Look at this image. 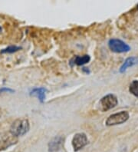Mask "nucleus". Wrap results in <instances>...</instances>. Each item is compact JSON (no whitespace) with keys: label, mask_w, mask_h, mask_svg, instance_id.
Wrapping results in <instances>:
<instances>
[{"label":"nucleus","mask_w":138,"mask_h":152,"mask_svg":"<svg viewBox=\"0 0 138 152\" xmlns=\"http://www.w3.org/2000/svg\"><path fill=\"white\" fill-rule=\"evenodd\" d=\"M29 122L27 119H17L12 124L10 132L16 137L26 134L29 131Z\"/></svg>","instance_id":"obj_1"},{"label":"nucleus","mask_w":138,"mask_h":152,"mask_svg":"<svg viewBox=\"0 0 138 152\" xmlns=\"http://www.w3.org/2000/svg\"><path fill=\"white\" fill-rule=\"evenodd\" d=\"M18 142V137L9 132L0 133V151H5Z\"/></svg>","instance_id":"obj_2"},{"label":"nucleus","mask_w":138,"mask_h":152,"mask_svg":"<svg viewBox=\"0 0 138 152\" xmlns=\"http://www.w3.org/2000/svg\"><path fill=\"white\" fill-rule=\"evenodd\" d=\"M129 113L127 111H120L118 113L113 114L110 115L106 120V125L107 126H113L117 124H120L126 122L129 119Z\"/></svg>","instance_id":"obj_3"},{"label":"nucleus","mask_w":138,"mask_h":152,"mask_svg":"<svg viewBox=\"0 0 138 152\" xmlns=\"http://www.w3.org/2000/svg\"><path fill=\"white\" fill-rule=\"evenodd\" d=\"M108 46L112 52L116 53L127 52L131 50V47L120 39H112L108 42Z\"/></svg>","instance_id":"obj_4"},{"label":"nucleus","mask_w":138,"mask_h":152,"mask_svg":"<svg viewBox=\"0 0 138 152\" xmlns=\"http://www.w3.org/2000/svg\"><path fill=\"white\" fill-rule=\"evenodd\" d=\"M103 111H107L116 107L118 104V98L113 94H108L101 98L100 101Z\"/></svg>","instance_id":"obj_5"},{"label":"nucleus","mask_w":138,"mask_h":152,"mask_svg":"<svg viewBox=\"0 0 138 152\" xmlns=\"http://www.w3.org/2000/svg\"><path fill=\"white\" fill-rule=\"evenodd\" d=\"M88 143L86 134L84 133H77L74 136L72 140V146L74 151H78L85 148Z\"/></svg>","instance_id":"obj_6"},{"label":"nucleus","mask_w":138,"mask_h":152,"mask_svg":"<svg viewBox=\"0 0 138 152\" xmlns=\"http://www.w3.org/2000/svg\"><path fill=\"white\" fill-rule=\"evenodd\" d=\"M64 137L61 136H55L48 143V152H57L62 147Z\"/></svg>","instance_id":"obj_7"},{"label":"nucleus","mask_w":138,"mask_h":152,"mask_svg":"<svg viewBox=\"0 0 138 152\" xmlns=\"http://www.w3.org/2000/svg\"><path fill=\"white\" fill-rule=\"evenodd\" d=\"M137 62H138L137 58H136V57L127 58V59L124 61V62L123 63V65H121V67H120V73L125 72L128 68L134 66V65H136Z\"/></svg>","instance_id":"obj_8"},{"label":"nucleus","mask_w":138,"mask_h":152,"mask_svg":"<svg viewBox=\"0 0 138 152\" xmlns=\"http://www.w3.org/2000/svg\"><path fill=\"white\" fill-rule=\"evenodd\" d=\"M45 93L46 89L44 88H35L30 91V95L37 97L39 98V100L40 101V102L42 103L45 99Z\"/></svg>","instance_id":"obj_9"},{"label":"nucleus","mask_w":138,"mask_h":152,"mask_svg":"<svg viewBox=\"0 0 138 152\" xmlns=\"http://www.w3.org/2000/svg\"><path fill=\"white\" fill-rule=\"evenodd\" d=\"M91 58L88 55H85L82 56H76L74 58V64L77 65H83L89 62Z\"/></svg>","instance_id":"obj_10"},{"label":"nucleus","mask_w":138,"mask_h":152,"mask_svg":"<svg viewBox=\"0 0 138 152\" xmlns=\"http://www.w3.org/2000/svg\"><path fill=\"white\" fill-rule=\"evenodd\" d=\"M129 91L138 98V80H134L129 86Z\"/></svg>","instance_id":"obj_11"},{"label":"nucleus","mask_w":138,"mask_h":152,"mask_svg":"<svg viewBox=\"0 0 138 152\" xmlns=\"http://www.w3.org/2000/svg\"><path fill=\"white\" fill-rule=\"evenodd\" d=\"M21 47L15 46V45H10V46L7 47V48H4L1 51V53L4 54V53H14V52H17V51L20 50Z\"/></svg>","instance_id":"obj_12"},{"label":"nucleus","mask_w":138,"mask_h":152,"mask_svg":"<svg viewBox=\"0 0 138 152\" xmlns=\"http://www.w3.org/2000/svg\"><path fill=\"white\" fill-rule=\"evenodd\" d=\"M14 90L11 88H0V93H3V92H9V93H13L14 92Z\"/></svg>","instance_id":"obj_13"},{"label":"nucleus","mask_w":138,"mask_h":152,"mask_svg":"<svg viewBox=\"0 0 138 152\" xmlns=\"http://www.w3.org/2000/svg\"><path fill=\"white\" fill-rule=\"evenodd\" d=\"M2 109H1V108H0V118H1V116H2Z\"/></svg>","instance_id":"obj_14"},{"label":"nucleus","mask_w":138,"mask_h":152,"mask_svg":"<svg viewBox=\"0 0 138 152\" xmlns=\"http://www.w3.org/2000/svg\"><path fill=\"white\" fill-rule=\"evenodd\" d=\"M137 10H138V5H137Z\"/></svg>","instance_id":"obj_15"}]
</instances>
